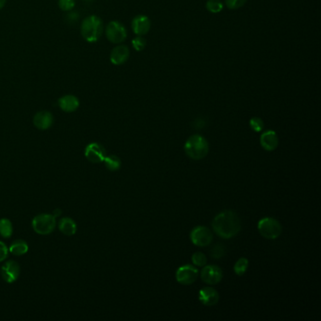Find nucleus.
<instances>
[{
    "label": "nucleus",
    "instance_id": "f257e3e1",
    "mask_svg": "<svg viewBox=\"0 0 321 321\" xmlns=\"http://www.w3.org/2000/svg\"><path fill=\"white\" fill-rule=\"evenodd\" d=\"M214 232L222 239L236 237L241 229V222L238 214L232 210L220 212L212 221Z\"/></svg>",
    "mask_w": 321,
    "mask_h": 321
},
{
    "label": "nucleus",
    "instance_id": "f03ea898",
    "mask_svg": "<svg viewBox=\"0 0 321 321\" xmlns=\"http://www.w3.org/2000/svg\"><path fill=\"white\" fill-rule=\"evenodd\" d=\"M104 31L102 19L97 15H89L81 23L80 32L85 41L88 43H96Z\"/></svg>",
    "mask_w": 321,
    "mask_h": 321
},
{
    "label": "nucleus",
    "instance_id": "7ed1b4c3",
    "mask_svg": "<svg viewBox=\"0 0 321 321\" xmlns=\"http://www.w3.org/2000/svg\"><path fill=\"white\" fill-rule=\"evenodd\" d=\"M184 148L187 156L193 160H201L207 156L209 152V144L207 140L198 134L188 138Z\"/></svg>",
    "mask_w": 321,
    "mask_h": 321
},
{
    "label": "nucleus",
    "instance_id": "20e7f679",
    "mask_svg": "<svg viewBox=\"0 0 321 321\" xmlns=\"http://www.w3.org/2000/svg\"><path fill=\"white\" fill-rule=\"evenodd\" d=\"M258 231L263 238L266 239H278L283 231L279 220L274 218L266 217L258 222Z\"/></svg>",
    "mask_w": 321,
    "mask_h": 321
},
{
    "label": "nucleus",
    "instance_id": "39448f33",
    "mask_svg": "<svg viewBox=\"0 0 321 321\" xmlns=\"http://www.w3.org/2000/svg\"><path fill=\"white\" fill-rule=\"evenodd\" d=\"M56 227V218L51 214H40L32 220V228L39 235H49Z\"/></svg>",
    "mask_w": 321,
    "mask_h": 321
},
{
    "label": "nucleus",
    "instance_id": "423d86ee",
    "mask_svg": "<svg viewBox=\"0 0 321 321\" xmlns=\"http://www.w3.org/2000/svg\"><path fill=\"white\" fill-rule=\"evenodd\" d=\"M106 36L110 43L121 44L127 39L128 31L119 21H111L106 28Z\"/></svg>",
    "mask_w": 321,
    "mask_h": 321
},
{
    "label": "nucleus",
    "instance_id": "0eeeda50",
    "mask_svg": "<svg viewBox=\"0 0 321 321\" xmlns=\"http://www.w3.org/2000/svg\"><path fill=\"white\" fill-rule=\"evenodd\" d=\"M199 277V270L192 265H184L180 266L176 273V281L182 285H191L196 282Z\"/></svg>",
    "mask_w": 321,
    "mask_h": 321
},
{
    "label": "nucleus",
    "instance_id": "6e6552de",
    "mask_svg": "<svg viewBox=\"0 0 321 321\" xmlns=\"http://www.w3.org/2000/svg\"><path fill=\"white\" fill-rule=\"evenodd\" d=\"M191 240L198 247H206L213 241V233L206 226H197L191 233Z\"/></svg>",
    "mask_w": 321,
    "mask_h": 321
},
{
    "label": "nucleus",
    "instance_id": "1a4fd4ad",
    "mask_svg": "<svg viewBox=\"0 0 321 321\" xmlns=\"http://www.w3.org/2000/svg\"><path fill=\"white\" fill-rule=\"evenodd\" d=\"M84 154L90 162L97 164L104 161L107 156V151L100 143L92 142L86 147Z\"/></svg>",
    "mask_w": 321,
    "mask_h": 321
},
{
    "label": "nucleus",
    "instance_id": "9d476101",
    "mask_svg": "<svg viewBox=\"0 0 321 321\" xmlns=\"http://www.w3.org/2000/svg\"><path fill=\"white\" fill-rule=\"evenodd\" d=\"M223 273L220 266L216 265L205 266L201 271L202 282L207 285H214L219 284L222 280Z\"/></svg>",
    "mask_w": 321,
    "mask_h": 321
},
{
    "label": "nucleus",
    "instance_id": "9b49d317",
    "mask_svg": "<svg viewBox=\"0 0 321 321\" xmlns=\"http://www.w3.org/2000/svg\"><path fill=\"white\" fill-rule=\"evenodd\" d=\"M19 275H20V266L13 260L7 261L1 268V276L3 280L8 284L14 283L18 279Z\"/></svg>",
    "mask_w": 321,
    "mask_h": 321
},
{
    "label": "nucleus",
    "instance_id": "f8f14e48",
    "mask_svg": "<svg viewBox=\"0 0 321 321\" xmlns=\"http://www.w3.org/2000/svg\"><path fill=\"white\" fill-rule=\"evenodd\" d=\"M130 51L127 46L121 45L115 46L110 53V62L114 65H122L126 64L129 59Z\"/></svg>",
    "mask_w": 321,
    "mask_h": 321
},
{
    "label": "nucleus",
    "instance_id": "ddd939ff",
    "mask_svg": "<svg viewBox=\"0 0 321 321\" xmlns=\"http://www.w3.org/2000/svg\"><path fill=\"white\" fill-rule=\"evenodd\" d=\"M54 122V117L51 112L46 111V110H42L37 112L33 118V124L35 128L40 130H46L50 128L53 125Z\"/></svg>",
    "mask_w": 321,
    "mask_h": 321
},
{
    "label": "nucleus",
    "instance_id": "4468645a",
    "mask_svg": "<svg viewBox=\"0 0 321 321\" xmlns=\"http://www.w3.org/2000/svg\"><path fill=\"white\" fill-rule=\"evenodd\" d=\"M200 302L206 306H213L219 303L220 295L213 287H203L199 291Z\"/></svg>",
    "mask_w": 321,
    "mask_h": 321
},
{
    "label": "nucleus",
    "instance_id": "2eb2a0df",
    "mask_svg": "<svg viewBox=\"0 0 321 321\" xmlns=\"http://www.w3.org/2000/svg\"><path fill=\"white\" fill-rule=\"evenodd\" d=\"M151 28V21L146 15H137L132 21V29L138 36L147 34Z\"/></svg>",
    "mask_w": 321,
    "mask_h": 321
},
{
    "label": "nucleus",
    "instance_id": "dca6fc26",
    "mask_svg": "<svg viewBox=\"0 0 321 321\" xmlns=\"http://www.w3.org/2000/svg\"><path fill=\"white\" fill-rule=\"evenodd\" d=\"M260 143L266 151L271 152L276 150L279 144V138L275 131L268 130L264 132L260 137Z\"/></svg>",
    "mask_w": 321,
    "mask_h": 321
},
{
    "label": "nucleus",
    "instance_id": "f3484780",
    "mask_svg": "<svg viewBox=\"0 0 321 321\" xmlns=\"http://www.w3.org/2000/svg\"><path fill=\"white\" fill-rule=\"evenodd\" d=\"M58 104H59V107L61 108V110H64V112L71 113L78 109L79 100L76 96H74L73 94H66L59 99Z\"/></svg>",
    "mask_w": 321,
    "mask_h": 321
},
{
    "label": "nucleus",
    "instance_id": "a211bd4d",
    "mask_svg": "<svg viewBox=\"0 0 321 321\" xmlns=\"http://www.w3.org/2000/svg\"><path fill=\"white\" fill-rule=\"evenodd\" d=\"M59 229L66 236H73L76 233V223L71 218H63L60 220Z\"/></svg>",
    "mask_w": 321,
    "mask_h": 321
},
{
    "label": "nucleus",
    "instance_id": "6ab92c4d",
    "mask_svg": "<svg viewBox=\"0 0 321 321\" xmlns=\"http://www.w3.org/2000/svg\"><path fill=\"white\" fill-rule=\"evenodd\" d=\"M9 251L10 254L17 257L26 255L28 251V243L22 239H17L10 244Z\"/></svg>",
    "mask_w": 321,
    "mask_h": 321
},
{
    "label": "nucleus",
    "instance_id": "aec40b11",
    "mask_svg": "<svg viewBox=\"0 0 321 321\" xmlns=\"http://www.w3.org/2000/svg\"><path fill=\"white\" fill-rule=\"evenodd\" d=\"M105 162V166L108 170H110L111 172H116L120 170L121 166H122V161L119 157L115 155H110V156H107L104 159Z\"/></svg>",
    "mask_w": 321,
    "mask_h": 321
},
{
    "label": "nucleus",
    "instance_id": "412c9836",
    "mask_svg": "<svg viewBox=\"0 0 321 321\" xmlns=\"http://www.w3.org/2000/svg\"><path fill=\"white\" fill-rule=\"evenodd\" d=\"M13 232V227L11 221L8 219H1L0 220V235L5 238L9 239L11 237Z\"/></svg>",
    "mask_w": 321,
    "mask_h": 321
},
{
    "label": "nucleus",
    "instance_id": "4be33fe9",
    "mask_svg": "<svg viewBox=\"0 0 321 321\" xmlns=\"http://www.w3.org/2000/svg\"><path fill=\"white\" fill-rule=\"evenodd\" d=\"M249 266V260L247 258H240L239 259L235 266H234V271L237 275L242 276L244 275V273L247 271Z\"/></svg>",
    "mask_w": 321,
    "mask_h": 321
},
{
    "label": "nucleus",
    "instance_id": "5701e85b",
    "mask_svg": "<svg viewBox=\"0 0 321 321\" xmlns=\"http://www.w3.org/2000/svg\"><path fill=\"white\" fill-rule=\"evenodd\" d=\"M205 6L212 13H219L223 9V4L220 0H207Z\"/></svg>",
    "mask_w": 321,
    "mask_h": 321
},
{
    "label": "nucleus",
    "instance_id": "b1692460",
    "mask_svg": "<svg viewBox=\"0 0 321 321\" xmlns=\"http://www.w3.org/2000/svg\"><path fill=\"white\" fill-rule=\"evenodd\" d=\"M192 260H193V264L197 266H204L206 265V262H207L205 255H203L202 253L193 254Z\"/></svg>",
    "mask_w": 321,
    "mask_h": 321
},
{
    "label": "nucleus",
    "instance_id": "393cba45",
    "mask_svg": "<svg viewBox=\"0 0 321 321\" xmlns=\"http://www.w3.org/2000/svg\"><path fill=\"white\" fill-rule=\"evenodd\" d=\"M132 46L136 51H142L146 46V40L142 36L136 37L132 40Z\"/></svg>",
    "mask_w": 321,
    "mask_h": 321
},
{
    "label": "nucleus",
    "instance_id": "a878e982",
    "mask_svg": "<svg viewBox=\"0 0 321 321\" xmlns=\"http://www.w3.org/2000/svg\"><path fill=\"white\" fill-rule=\"evenodd\" d=\"M225 248L223 245L221 244H217L215 245L210 251V256H211L214 259H220L221 257L225 255Z\"/></svg>",
    "mask_w": 321,
    "mask_h": 321
},
{
    "label": "nucleus",
    "instance_id": "bb28decb",
    "mask_svg": "<svg viewBox=\"0 0 321 321\" xmlns=\"http://www.w3.org/2000/svg\"><path fill=\"white\" fill-rule=\"evenodd\" d=\"M250 127L256 132H261L264 128V122L258 117H254L250 120Z\"/></svg>",
    "mask_w": 321,
    "mask_h": 321
},
{
    "label": "nucleus",
    "instance_id": "cd10ccee",
    "mask_svg": "<svg viewBox=\"0 0 321 321\" xmlns=\"http://www.w3.org/2000/svg\"><path fill=\"white\" fill-rule=\"evenodd\" d=\"M58 4L63 11H70L75 7V0H59Z\"/></svg>",
    "mask_w": 321,
    "mask_h": 321
},
{
    "label": "nucleus",
    "instance_id": "c85d7f7f",
    "mask_svg": "<svg viewBox=\"0 0 321 321\" xmlns=\"http://www.w3.org/2000/svg\"><path fill=\"white\" fill-rule=\"evenodd\" d=\"M247 0H225V4L230 9H240L246 4Z\"/></svg>",
    "mask_w": 321,
    "mask_h": 321
},
{
    "label": "nucleus",
    "instance_id": "c756f323",
    "mask_svg": "<svg viewBox=\"0 0 321 321\" xmlns=\"http://www.w3.org/2000/svg\"><path fill=\"white\" fill-rule=\"evenodd\" d=\"M9 257V249L6 246V244L2 241H0V262H3Z\"/></svg>",
    "mask_w": 321,
    "mask_h": 321
},
{
    "label": "nucleus",
    "instance_id": "7c9ffc66",
    "mask_svg": "<svg viewBox=\"0 0 321 321\" xmlns=\"http://www.w3.org/2000/svg\"><path fill=\"white\" fill-rule=\"evenodd\" d=\"M69 13L66 15V20L68 23H74L79 19V13L77 11H73V9L68 11Z\"/></svg>",
    "mask_w": 321,
    "mask_h": 321
},
{
    "label": "nucleus",
    "instance_id": "2f4dec72",
    "mask_svg": "<svg viewBox=\"0 0 321 321\" xmlns=\"http://www.w3.org/2000/svg\"><path fill=\"white\" fill-rule=\"evenodd\" d=\"M62 214H63V211H62L61 209H59V208H57V209H55L54 212H53V215H54V217H55V218H57V217H60Z\"/></svg>",
    "mask_w": 321,
    "mask_h": 321
},
{
    "label": "nucleus",
    "instance_id": "473e14b6",
    "mask_svg": "<svg viewBox=\"0 0 321 321\" xmlns=\"http://www.w3.org/2000/svg\"><path fill=\"white\" fill-rule=\"evenodd\" d=\"M6 4V0H0V9H3Z\"/></svg>",
    "mask_w": 321,
    "mask_h": 321
},
{
    "label": "nucleus",
    "instance_id": "72a5a7b5",
    "mask_svg": "<svg viewBox=\"0 0 321 321\" xmlns=\"http://www.w3.org/2000/svg\"><path fill=\"white\" fill-rule=\"evenodd\" d=\"M85 1H92V0H85Z\"/></svg>",
    "mask_w": 321,
    "mask_h": 321
}]
</instances>
